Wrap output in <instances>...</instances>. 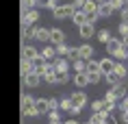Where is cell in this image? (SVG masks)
Returning <instances> with one entry per match:
<instances>
[{"label":"cell","mask_w":128,"mask_h":124,"mask_svg":"<svg viewBox=\"0 0 128 124\" xmlns=\"http://www.w3.org/2000/svg\"><path fill=\"white\" fill-rule=\"evenodd\" d=\"M78 33H80L82 39H91V37L96 35V24L94 22H85V24L78 26Z\"/></svg>","instance_id":"obj_6"},{"label":"cell","mask_w":128,"mask_h":124,"mask_svg":"<svg viewBox=\"0 0 128 124\" xmlns=\"http://www.w3.org/2000/svg\"><path fill=\"white\" fill-rule=\"evenodd\" d=\"M85 124H91V122H85Z\"/></svg>","instance_id":"obj_52"},{"label":"cell","mask_w":128,"mask_h":124,"mask_svg":"<svg viewBox=\"0 0 128 124\" xmlns=\"http://www.w3.org/2000/svg\"><path fill=\"white\" fill-rule=\"evenodd\" d=\"M22 37L24 39H35V26H22Z\"/></svg>","instance_id":"obj_28"},{"label":"cell","mask_w":128,"mask_h":124,"mask_svg":"<svg viewBox=\"0 0 128 124\" xmlns=\"http://www.w3.org/2000/svg\"><path fill=\"white\" fill-rule=\"evenodd\" d=\"M72 107H74V104H72V100H70V96L68 98H63V100H59V109H63V111H72Z\"/></svg>","instance_id":"obj_32"},{"label":"cell","mask_w":128,"mask_h":124,"mask_svg":"<svg viewBox=\"0 0 128 124\" xmlns=\"http://www.w3.org/2000/svg\"><path fill=\"white\" fill-rule=\"evenodd\" d=\"M120 15H122V22H128V2L120 9Z\"/></svg>","instance_id":"obj_41"},{"label":"cell","mask_w":128,"mask_h":124,"mask_svg":"<svg viewBox=\"0 0 128 124\" xmlns=\"http://www.w3.org/2000/svg\"><path fill=\"white\" fill-rule=\"evenodd\" d=\"M35 109H37V113H46L48 111V98H37L35 100Z\"/></svg>","instance_id":"obj_23"},{"label":"cell","mask_w":128,"mask_h":124,"mask_svg":"<svg viewBox=\"0 0 128 124\" xmlns=\"http://www.w3.org/2000/svg\"><path fill=\"white\" fill-rule=\"evenodd\" d=\"M113 13H115V9L111 7V2H108V0H104V2L98 5V15H100V18H111Z\"/></svg>","instance_id":"obj_12"},{"label":"cell","mask_w":128,"mask_h":124,"mask_svg":"<svg viewBox=\"0 0 128 124\" xmlns=\"http://www.w3.org/2000/svg\"><path fill=\"white\" fill-rule=\"evenodd\" d=\"M37 57H39V52H37V48H35V46H24V48H22V59L35 61Z\"/></svg>","instance_id":"obj_17"},{"label":"cell","mask_w":128,"mask_h":124,"mask_svg":"<svg viewBox=\"0 0 128 124\" xmlns=\"http://www.w3.org/2000/svg\"><path fill=\"white\" fill-rule=\"evenodd\" d=\"M33 72V61H28V59H22V76H26Z\"/></svg>","instance_id":"obj_30"},{"label":"cell","mask_w":128,"mask_h":124,"mask_svg":"<svg viewBox=\"0 0 128 124\" xmlns=\"http://www.w3.org/2000/svg\"><path fill=\"white\" fill-rule=\"evenodd\" d=\"M124 96H126V81L113 85V87L104 94V100H108V102H117V100H122Z\"/></svg>","instance_id":"obj_1"},{"label":"cell","mask_w":128,"mask_h":124,"mask_svg":"<svg viewBox=\"0 0 128 124\" xmlns=\"http://www.w3.org/2000/svg\"><path fill=\"white\" fill-rule=\"evenodd\" d=\"M63 124H78L76 120H68V122H63Z\"/></svg>","instance_id":"obj_48"},{"label":"cell","mask_w":128,"mask_h":124,"mask_svg":"<svg viewBox=\"0 0 128 124\" xmlns=\"http://www.w3.org/2000/svg\"><path fill=\"white\" fill-rule=\"evenodd\" d=\"M48 117H50V120H61V111H59V109L48 111Z\"/></svg>","instance_id":"obj_44"},{"label":"cell","mask_w":128,"mask_h":124,"mask_svg":"<svg viewBox=\"0 0 128 124\" xmlns=\"http://www.w3.org/2000/svg\"><path fill=\"white\" fill-rule=\"evenodd\" d=\"M46 65H48V61H46V59H44V57H37V59H35V61H33V72H37V74H44V72H46Z\"/></svg>","instance_id":"obj_19"},{"label":"cell","mask_w":128,"mask_h":124,"mask_svg":"<svg viewBox=\"0 0 128 124\" xmlns=\"http://www.w3.org/2000/svg\"><path fill=\"white\" fill-rule=\"evenodd\" d=\"M96 2H98V5H100V2H104V0H96Z\"/></svg>","instance_id":"obj_50"},{"label":"cell","mask_w":128,"mask_h":124,"mask_svg":"<svg viewBox=\"0 0 128 124\" xmlns=\"http://www.w3.org/2000/svg\"><path fill=\"white\" fill-rule=\"evenodd\" d=\"M113 57L117 59V61H126V59H128V48H126V46H122V48L117 50V52H115Z\"/></svg>","instance_id":"obj_31"},{"label":"cell","mask_w":128,"mask_h":124,"mask_svg":"<svg viewBox=\"0 0 128 124\" xmlns=\"http://www.w3.org/2000/svg\"><path fill=\"white\" fill-rule=\"evenodd\" d=\"M70 20L74 22V24H78V26H80V24H85V22H87V13H85L82 9H76L74 13H72V18H70Z\"/></svg>","instance_id":"obj_21"},{"label":"cell","mask_w":128,"mask_h":124,"mask_svg":"<svg viewBox=\"0 0 128 124\" xmlns=\"http://www.w3.org/2000/svg\"><path fill=\"white\" fill-rule=\"evenodd\" d=\"M87 76H89V85H98L104 74H102V72H91V74H87Z\"/></svg>","instance_id":"obj_33"},{"label":"cell","mask_w":128,"mask_h":124,"mask_svg":"<svg viewBox=\"0 0 128 124\" xmlns=\"http://www.w3.org/2000/svg\"><path fill=\"white\" fill-rule=\"evenodd\" d=\"M104 46H106V52H108L111 57H113L115 52H117V50L122 48V39H120V37H111V39H108L106 44H104Z\"/></svg>","instance_id":"obj_14"},{"label":"cell","mask_w":128,"mask_h":124,"mask_svg":"<svg viewBox=\"0 0 128 124\" xmlns=\"http://www.w3.org/2000/svg\"><path fill=\"white\" fill-rule=\"evenodd\" d=\"M98 39H100L102 44H106V41L111 39V31H108V28H102V31H98Z\"/></svg>","instance_id":"obj_34"},{"label":"cell","mask_w":128,"mask_h":124,"mask_svg":"<svg viewBox=\"0 0 128 124\" xmlns=\"http://www.w3.org/2000/svg\"><path fill=\"white\" fill-rule=\"evenodd\" d=\"M65 59H68V61H76V59H78V48H70Z\"/></svg>","instance_id":"obj_38"},{"label":"cell","mask_w":128,"mask_h":124,"mask_svg":"<svg viewBox=\"0 0 128 124\" xmlns=\"http://www.w3.org/2000/svg\"><path fill=\"white\" fill-rule=\"evenodd\" d=\"M59 109V100L56 98H48V111H54Z\"/></svg>","instance_id":"obj_40"},{"label":"cell","mask_w":128,"mask_h":124,"mask_svg":"<svg viewBox=\"0 0 128 124\" xmlns=\"http://www.w3.org/2000/svg\"><path fill=\"white\" fill-rule=\"evenodd\" d=\"M85 2H87V0H74L72 5H74L76 9H82V7H85Z\"/></svg>","instance_id":"obj_46"},{"label":"cell","mask_w":128,"mask_h":124,"mask_svg":"<svg viewBox=\"0 0 128 124\" xmlns=\"http://www.w3.org/2000/svg\"><path fill=\"white\" fill-rule=\"evenodd\" d=\"M85 65H87V61H82V59H76V61H72V68H74V72H85Z\"/></svg>","instance_id":"obj_35"},{"label":"cell","mask_w":128,"mask_h":124,"mask_svg":"<svg viewBox=\"0 0 128 124\" xmlns=\"http://www.w3.org/2000/svg\"><path fill=\"white\" fill-rule=\"evenodd\" d=\"M120 35H128V22H122L120 24Z\"/></svg>","instance_id":"obj_45"},{"label":"cell","mask_w":128,"mask_h":124,"mask_svg":"<svg viewBox=\"0 0 128 124\" xmlns=\"http://www.w3.org/2000/svg\"><path fill=\"white\" fill-rule=\"evenodd\" d=\"M39 55L44 57L46 61H54V59H56V50H54V46H46V48L41 50Z\"/></svg>","instance_id":"obj_22"},{"label":"cell","mask_w":128,"mask_h":124,"mask_svg":"<svg viewBox=\"0 0 128 124\" xmlns=\"http://www.w3.org/2000/svg\"><path fill=\"white\" fill-rule=\"evenodd\" d=\"M122 2H128V0H122Z\"/></svg>","instance_id":"obj_51"},{"label":"cell","mask_w":128,"mask_h":124,"mask_svg":"<svg viewBox=\"0 0 128 124\" xmlns=\"http://www.w3.org/2000/svg\"><path fill=\"white\" fill-rule=\"evenodd\" d=\"M72 81H74V85L78 89H85L89 85V76H87V72H76V74L72 76Z\"/></svg>","instance_id":"obj_8"},{"label":"cell","mask_w":128,"mask_h":124,"mask_svg":"<svg viewBox=\"0 0 128 124\" xmlns=\"http://www.w3.org/2000/svg\"><path fill=\"white\" fill-rule=\"evenodd\" d=\"M35 39L37 41H48V44H50V28L35 26Z\"/></svg>","instance_id":"obj_18"},{"label":"cell","mask_w":128,"mask_h":124,"mask_svg":"<svg viewBox=\"0 0 128 124\" xmlns=\"http://www.w3.org/2000/svg\"><path fill=\"white\" fill-rule=\"evenodd\" d=\"M61 41H65V33L61 31V28H50V44H61Z\"/></svg>","instance_id":"obj_16"},{"label":"cell","mask_w":128,"mask_h":124,"mask_svg":"<svg viewBox=\"0 0 128 124\" xmlns=\"http://www.w3.org/2000/svg\"><path fill=\"white\" fill-rule=\"evenodd\" d=\"M54 50H56V57H68L70 46L65 44V41H61V44H56V46H54Z\"/></svg>","instance_id":"obj_26"},{"label":"cell","mask_w":128,"mask_h":124,"mask_svg":"<svg viewBox=\"0 0 128 124\" xmlns=\"http://www.w3.org/2000/svg\"><path fill=\"white\" fill-rule=\"evenodd\" d=\"M22 113H24L26 117L39 115V113H37V109H35V98L28 96V94H24V96H22Z\"/></svg>","instance_id":"obj_3"},{"label":"cell","mask_w":128,"mask_h":124,"mask_svg":"<svg viewBox=\"0 0 128 124\" xmlns=\"http://www.w3.org/2000/svg\"><path fill=\"white\" fill-rule=\"evenodd\" d=\"M22 81H24V85H26V87H30V89H33V87H37V85L41 83V76L37 74V72H30V74L22 76Z\"/></svg>","instance_id":"obj_11"},{"label":"cell","mask_w":128,"mask_h":124,"mask_svg":"<svg viewBox=\"0 0 128 124\" xmlns=\"http://www.w3.org/2000/svg\"><path fill=\"white\" fill-rule=\"evenodd\" d=\"M104 78H106V83L113 87V85H117V83H122L124 78H120V76L115 74V72H108V74H104Z\"/></svg>","instance_id":"obj_27"},{"label":"cell","mask_w":128,"mask_h":124,"mask_svg":"<svg viewBox=\"0 0 128 124\" xmlns=\"http://www.w3.org/2000/svg\"><path fill=\"white\" fill-rule=\"evenodd\" d=\"M70 100H72V104H74V107L82 109V107L87 104V94H85L82 89H76L74 94H70Z\"/></svg>","instance_id":"obj_5"},{"label":"cell","mask_w":128,"mask_h":124,"mask_svg":"<svg viewBox=\"0 0 128 124\" xmlns=\"http://www.w3.org/2000/svg\"><path fill=\"white\" fill-rule=\"evenodd\" d=\"M111 115H113V122H115V124H128V111H120V109H115Z\"/></svg>","instance_id":"obj_20"},{"label":"cell","mask_w":128,"mask_h":124,"mask_svg":"<svg viewBox=\"0 0 128 124\" xmlns=\"http://www.w3.org/2000/svg\"><path fill=\"white\" fill-rule=\"evenodd\" d=\"M104 124H108V122H104Z\"/></svg>","instance_id":"obj_53"},{"label":"cell","mask_w":128,"mask_h":124,"mask_svg":"<svg viewBox=\"0 0 128 124\" xmlns=\"http://www.w3.org/2000/svg\"><path fill=\"white\" fill-rule=\"evenodd\" d=\"M113 72H115L117 76H120V78H124V81H126L128 70H126V65H124V63H120V61H117V63H115V70H113Z\"/></svg>","instance_id":"obj_25"},{"label":"cell","mask_w":128,"mask_h":124,"mask_svg":"<svg viewBox=\"0 0 128 124\" xmlns=\"http://www.w3.org/2000/svg\"><path fill=\"white\" fill-rule=\"evenodd\" d=\"M37 7V0H22V13L28 11V9H35Z\"/></svg>","instance_id":"obj_37"},{"label":"cell","mask_w":128,"mask_h":124,"mask_svg":"<svg viewBox=\"0 0 128 124\" xmlns=\"http://www.w3.org/2000/svg\"><path fill=\"white\" fill-rule=\"evenodd\" d=\"M50 124H61V120H50Z\"/></svg>","instance_id":"obj_49"},{"label":"cell","mask_w":128,"mask_h":124,"mask_svg":"<svg viewBox=\"0 0 128 124\" xmlns=\"http://www.w3.org/2000/svg\"><path fill=\"white\" fill-rule=\"evenodd\" d=\"M39 22V11L37 9H28L22 13V26H35Z\"/></svg>","instance_id":"obj_4"},{"label":"cell","mask_w":128,"mask_h":124,"mask_svg":"<svg viewBox=\"0 0 128 124\" xmlns=\"http://www.w3.org/2000/svg\"><path fill=\"white\" fill-rule=\"evenodd\" d=\"M91 57H94V46H89V44L78 46V59L87 61V59H91Z\"/></svg>","instance_id":"obj_15"},{"label":"cell","mask_w":128,"mask_h":124,"mask_svg":"<svg viewBox=\"0 0 128 124\" xmlns=\"http://www.w3.org/2000/svg\"><path fill=\"white\" fill-rule=\"evenodd\" d=\"M102 107H104V100H94L91 102V109L94 111H102Z\"/></svg>","instance_id":"obj_42"},{"label":"cell","mask_w":128,"mask_h":124,"mask_svg":"<svg viewBox=\"0 0 128 124\" xmlns=\"http://www.w3.org/2000/svg\"><path fill=\"white\" fill-rule=\"evenodd\" d=\"M117 109L120 111H128V96H124L122 100H117Z\"/></svg>","instance_id":"obj_39"},{"label":"cell","mask_w":128,"mask_h":124,"mask_svg":"<svg viewBox=\"0 0 128 124\" xmlns=\"http://www.w3.org/2000/svg\"><path fill=\"white\" fill-rule=\"evenodd\" d=\"M85 72L91 74V72H100V63L96 59H87V65H85Z\"/></svg>","instance_id":"obj_24"},{"label":"cell","mask_w":128,"mask_h":124,"mask_svg":"<svg viewBox=\"0 0 128 124\" xmlns=\"http://www.w3.org/2000/svg\"><path fill=\"white\" fill-rule=\"evenodd\" d=\"M52 65H54V70H56V74H63V72L70 70V61L65 59V57H56V59L52 61Z\"/></svg>","instance_id":"obj_10"},{"label":"cell","mask_w":128,"mask_h":124,"mask_svg":"<svg viewBox=\"0 0 128 124\" xmlns=\"http://www.w3.org/2000/svg\"><path fill=\"white\" fill-rule=\"evenodd\" d=\"M44 81L46 83H50V85H56V70H54V65L50 61H48V65H46V72H44Z\"/></svg>","instance_id":"obj_9"},{"label":"cell","mask_w":128,"mask_h":124,"mask_svg":"<svg viewBox=\"0 0 128 124\" xmlns=\"http://www.w3.org/2000/svg\"><path fill=\"white\" fill-rule=\"evenodd\" d=\"M108 2H111V7H113L115 11H120V9L126 5V2H122V0H108Z\"/></svg>","instance_id":"obj_43"},{"label":"cell","mask_w":128,"mask_h":124,"mask_svg":"<svg viewBox=\"0 0 128 124\" xmlns=\"http://www.w3.org/2000/svg\"><path fill=\"white\" fill-rule=\"evenodd\" d=\"M76 11L74 5H59V7H54L52 9V15H54V20H68V18H72V13Z\"/></svg>","instance_id":"obj_2"},{"label":"cell","mask_w":128,"mask_h":124,"mask_svg":"<svg viewBox=\"0 0 128 124\" xmlns=\"http://www.w3.org/2000/svg\"><path fill=\"white\" fill-rule=\"evenodd\" d=\"M108 115L111 113H106V111H94L91 117H89V122L91 124H104V122H108Z\"/></svg>","instance_id":"obj_13"},{"label":"cell","mask_w":128,"mask_h":124,"mask_svg":"<svg viewBox=\"0 0 128 124\" xmlns=\"http://www.w3.org/2000/svg\"><path fill=\"white\" fill-rule=\"evenodd\" d=\"M37 7H46V9H54V7H59V0H37Z\"/></svg>","instance_id":"obj_29"},{"label":"cell","mask_w":128,"mask_h":124,"mask_svg":"<svg viewBox=\"0 0 128 124\" xmlns=\"http://www.w3.org/2000/svg\"><path fill=\"white\" fill-rule=\"evenodd\" d=\"M100 72L102 74H108V72H113L115 70V63H117V59H111V57H104V59H100Z\"/></svg>","instance_id":"obj_7"},{"label":"cell","mask_w":128,"mask_h":124,"mask_svg":"<svg viewBox=\"0 0 128 124\" xmlns=\"http://www.w3.org/2000/svg\"><path fill=\"white\" fill-rule=\"evenodd\" d=\"M72 81V76L68 74V72H63V74H56V85H65V83Z\"/></svg>","instance_id":"obj_36"},{"label":"cell","mask_w":128,"mask_h":124,"mask_svg":"<svg viewBox=\"0 0 128 124\" xmlns=\"http://www.w3.org/2000/svg\"><path fill=\"white\" fill-rule=\"evenodd\" d=\"M120 39H122V46H126V48H128V35H122Z\"/></svg>","instance_id":"obj_47"}]
</instances>
